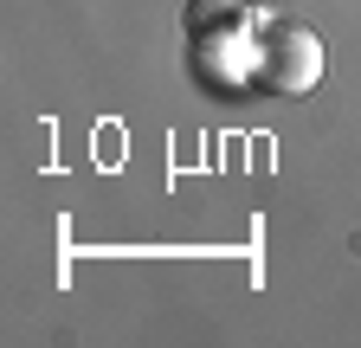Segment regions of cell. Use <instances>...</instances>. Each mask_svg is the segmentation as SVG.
Masks as SVG:
<instances>
[{
    "mask_svg": "<svg viewBox=\"0 0 361 348\" xmlns=\"http://www.w3.org/2000/svg\"><path fill=\"white\" fill-rule=\"evenodd\" d=\"M271 97H303L323 84V39L297 20H271L258 26V71H252Z\"/></svg>",
    "mask_w": 361,
    "mask_h": 348,
    "instance_id": "1",
    "label": "cell"
}]
</instances>
